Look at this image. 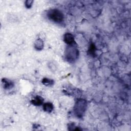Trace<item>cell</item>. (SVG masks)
I'll return each instance as SVG.
<instances>
[{
	"label": "cell",
	"instance_id": "6da1fadb",
	"mask_svg": "<svg viewBox=\"0 0 131 131\" xmlns=\"http://www.w3.org/2000/svg\"><path fill=\"white\" fill-rule=\"evenodd\" d=\"M87 106V102L85 99L80 98L77 99L74 107V112L78 118H81L84 115Z\"/></svg>",
	"mask_w": 131,
	"mask_h": 131
},
{
	"label": "cell",
	"instance_id": "7a4b0ae2",
	"mask_svg": "<svg viewBox=\"0 0 131 131\" xmlns=\"http://www.w3.org/2000/svg\"><path fill=\"white\" fill-rule=\"evenodd\" d=\"M79 55L78 50L73 45H69L66 49L64 57L66 60L70 62L75 61Z\"/></svg>",
	"mask_w": 131,
	"mask_h": 131
},
{
	"label": "cell",
	"instance_id": "3957f363",
	"mask_svg": "<svg viewBox=\"0 0 131 131\" xmlns=\"http://www.w3.org/2000/svg\"><path fill=\"white\" fill-rule=\"evenodd\" d=\"M47 16L49 19L55 23H59L62 22L64 19L62 13L58 9H50L47 12Z\"/></svg>",
	"mask_w": 131,
	"mask_h": 131
},
{
	"label": "cell",
	"instance_id": "277c9868",
	"mask_svg": "<svg viewBox=\"0 0 131 131\" xmlns=\"http://www.w3.org/2000/svg\"><path fill=\"white\" fill-rule=\"evenodd\" d=\"M64 41L68 45H73L75 41L74 37L72 34L67 33L64 35Z\"/></svg>",
	"mask_w": 131,
	"mask_h": 131
},
{
	"label": "cell",
	"instance_id": "5b68a950",
	"mask_svg": "<svg viewBox=\"0 0 131 131\" xmlns=\"http://www.w3.org/2000/svg\"><path fill=\"white\" fill-rule=\"evenodd\" d=\"M2 81L3 87L5 89H10L14 85L13 82L7 78H3Z\"/></svg>",
	"mask_w": 131,
	"mask_h": 131
},
{
	"label": "cell",
	"instance_id": "8992f818",
	"mask_svg": "<svg viewBox=\"0 0 131 131\" xmlns=\"http://www.w3.org/2000/svg\"><path fill=\"white\" fill-rule=\"evenodd\" d=\"M43 99L41 97L37 96L32 100L31 103L34 105L38 106L42 104L43 103Z\"/></svg>",
	"mask_w": 131,
	"mask_h": 131
},
{
	"label": "cell",
	"instance_id": "52a82bcc",
	"mask_svg": "<svg viewBox=\"0 0 131 131\" xmlns=\"http://www.w3.org/2000/svg\"><path fill=\"white\" fill-rule=\"evenodd\" d=\"M35 48L37 50H41L43 48V42L42 40L40 38L37 39L34 44Z\"/></svg>",
	"mask_w": 131,
	"mask_h": 131
},
{
	"label": "cell",
	"instance_id": "ba28073f",
	"mask_svg": "<svg viewBox=\"0 0 131 131\" xmlns=\"http://www.w3.org/2000/svg\"><path fill=\"white\" fill-rule=\"evenodd\" d=\"M43 109L45 112H51L53 110V105L51 102H46L43 105Z\"/></svg>",
	"mask_w": 131,
	"mask_h": 131
},
{
	"label": "cell",
	"instance_id": "9c48e42d",
	"mask_svg": "<svg viewBox=\"0 0 131 131\" xmlns=\"http://www.w3.org/2000/svg\"><path fill=\"white\" fill-rule=\"evenodd\" d=\"M42 83L46 85H51L53 84L54 81L47 78H44L42 80Z\"/></svg>",
	"mask_w": 131,
	"mask_h": 131
},
{
	"label": "cell",
	"instance_id": "30bf717a",
	"mask_svg": "<svg viewBox=\"0 0 131 131\" xmlns=\"http://www.w3.org/2000/svg\"><path fill=\"white\" fill-rule=\"evenodd\" d=\"M95 50H96V48H95V46L94 43L91 44L90 46V48L89 49V53L92 56H94L95 54Z\"/></svg>",
	"mask_w": 131,
	"mask_h": 131
},
{
	"label": "cell",
	"instance_id": "8fae6325",
	"mask_svg": "<svg viewBox=\"0 0 131 131\" xmlns=\"http://www.w3.org/2000/svg\"><path fill=\"white\" fill-rule=\"evenodd\" d=\"M33 2V1H30V0H28V1H26V2H25L26 7L27 8H30L32 6Z\"/></svg>",
	"mask_w": 131,
	"mask_h": 131
}]
</instances>
